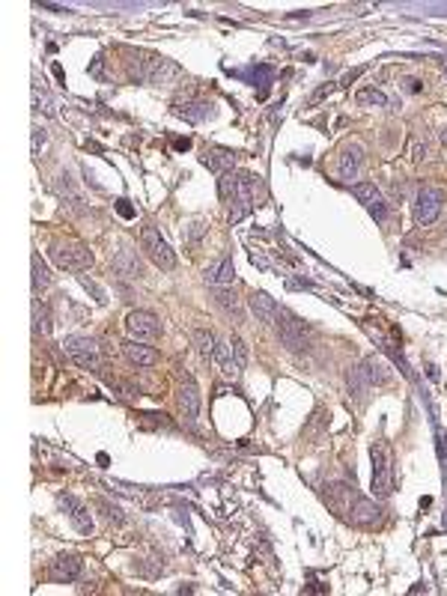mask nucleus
<instances>
[{"label": "nucleus", "mask_w": 447, "mask_h": 596, "mask_svg": "<svg viewBox=\"0 0 447 596\" xmlns=\"http://www.w3.org/2000/svg\"><path fill=\"white\" fill-rule=\"evenodd\" d=\"M117 209H120L123 218H135V209L128 206V200H120V203H117Z\"/></svg>", "instance_id": "36"}, {"label": "nucleus", "mask_w": 447, "mask_h": 596, "mask_svg": "<svg viewBox=\"0 0 447 596\" xmlns=\"http://www.w3.org/2000/svg\"><path fill=\"white\" fill-rule=\"evenodd\" d=\"M215 304L224 307L230 317H239V298L233 292H227V287H218L215 289Z\"/></svg>", "instance_id": "29"}, {"label": "nucleus", "mask_w": 447, "mask_h": 596, "mask_svg": "<svg viewBox=\"0 0 447 596\" xmlns=\"http://www.w3.org/2000/svg\"><path fill=\"white\" fill-rule=\"evenodd\" d=\"M370 215L376 221H385L388 218V206H385V200H376L373 206H370Z\"/></svg>", "instance_id": "33"}, {"label": "nucleus", "mask_w": 447, "mask_h": 596, "mask_svg": "<svg viewBox=\"0 0 447 596\" xmlns=\"http://www.w3.org/2000/svg\"><path fill=\"white\" fill-rule=\"evenodd\" d=\"M140 78L149 81L153 87H170L173 81L179 78V66L170 63V60H164V57H149L143 63V69H140Z\"/></svg>", "instance_id": "8"}, {"label": "nucleus", "mask_w": 447, "mask_h": 596, "mask_svg": "<svg viewBox=\"0 0 447 596\" xmlns=\"http://www.w3.org/2000/svg\"><path fill=\"white\" fill-rule=\"evenodd\" d=\"M349 519L361 528H373L382 522V510H379L376 501L364 498V495H352V504H349Z\"/></svg>", "instance_id": "11"}, {"label": "nucleus", "mask_w": 447, "mask_h": 596, "mask_svg": "<svg viewBox=\"0 0 447 596\" xmlns=\"http://www.w3.org/2000/svg\"><path fill=\"white\" fill-rule=\"evenodd\" d=\"M81 572H84V560H81L78 555H60V558L51 560V570H48V575L60 585L75 582V578H81Z\"/></svg>", "instance_id": "12"}, {"label": "nucleus", "mask_w": 447, "mask_h": 596, "mask_svg": "<svg viewBox=\"0 0 447 596\" xmlns=\"http://www.w3.org/2000/svg\"><path fill=\"white\" fill-rule=\"evenodd\" d=\"M361 370H364V376H367V382L370 385H385V382H391V370H388V364L382 361V358H376V355H370L367 361L361 364Z\"/></svg>", "instance_id": "20"}, {"label": "nucleus", "mask_w": 447, "mask_h": 596, "mask_svg": "<svg viewBox=\"0 0 447 596\" xmlns=\"http://www.w3.org/2000/svg\"><path fill=\"white\" fill-rule=\"evenodd\" d=\"M30 262H33V292L39 295L45 287H51V272H48V266L42 262V257H39V254H33V260H30Z\"/></svg>", "instance_id": "23"}, {"label": "nucleus", "mask_w": 447, "mask_h": 596, "mask_svg": "<svg viewBox=\"0 0 447 596\" xmlns=\"http://www.w3.org/2000/svg\"><path fill=\"white\" fill-rule=\"evenodd\" d=\"M140 242H143V251H146V257L153 260L158 269H164V272H173V269H176V254L170 251V245L164 242V236L158 233L155 227H143V236H140Z\"/></svg>", "instance_id": "3"}, {"label": "nucleus", "mask_w": 447, "mask_h": 596, "mask_svg": "<svg viewBox=\"0 0 447 596\" xmlns=\"http://www.w3.org/2000/svg\"><path fill=\"white\" fill-rule=\"evenodd\" d=\"M274 325H277V337H280V343H284L289 352H302V349H307V325L298 319L292 310H280Z\"/></svg>", "instance_id": "2"}, {"label": "nucleus", "mask_w": 447, "mask_h": 596, "mask_svg": "<svg viewBox=\"0 0 447 596\" xmlns=\"http://www.w3.org/2000/svg\"><path fill=\"white\" fill-rule=\"evenodd\" d=\"M370 388H373V385L367 382V376H364V370H361V367H352V370H349V394L355 396V400H364Z\"/></svg>", "instance_id": "26"}, {"label": "nucleus", "mask_w": 447, "mask_h": 596, "mask_svg": "<svg viewBox=\"0 0 447 596\" xmlns=\"http://www.w3.org/2000/svg\"><path fill=\"white\" fill-rule=\"evenodd\" d=\"M57 188H60V197H63V200H69V206H72L75 212H84V209H87V206H84V194H81V191L72 185V176H69V173L60 176Z\"/></svg>", "instance_id": "22"}, {"label": "nucleus", "mask_w": 447, "mask_h": 596, "mask_svg": "<svg viewBox=\"0 0 447 596\" xmlns=\"http://www.w3.org/2000/svg\"><path fill=\"white\" fill-rule=\"evenodd\" d=\"M113 272L117 274H125V277H140L143 274V269H140V260H138V254L135 251H120L117 257H113Z\"/></svg>", "instance_id": "21"}, {"label": "nucleus", "mask_w": 447, "mask_h": 596, "mask_svg": "<svg viewBox=\"0 0 447 596\" xmlns=\"http://www.w3.org/2000/svg\"><path fill=\"white\" fill-rule=\"evenodd\" d=\"M188 146H191V140H188V138H185V140H176V149H188Z\"/></svg>", "instance_id": "37"}, {"label": "nucleus", "mask_w": 447, "mask_h": 596, "mask_svg": "<svg viewBox=\"0 0 447 596\" xmlns=\"http://www.w3.org/2000/svg\"><path fill=\"white\" fill-rule=\"evenodd\" d=\"M361 161H364V149L361 143H346L340 149V158H337V176L346 179V182H352L361 170Z\"/></svg>", "instance_id": "13"}, {"label": "nucleus", "mask_w": 447, "mask_h": 596, "mask_svg": "<svg viewBox=\"0 0 447 596\" xmlns=\"http://www.w3.org/2000/svg\"><path fill=\"white\" fill-rule=\"evenodd\" d=\"M441 203H444V194L438 188H418L415 194V224L418 227H429V224H436L438 221V215H441Z\"/></svg>", "instance_id": "5"}, {"label": "nucleus", "mask_w": 447, "mask_h": 596, "mask_svg": "<svg viewBox=\"0 0 447 596\" xmlns=\"http://www.w3.org/2000/svg\"><path fill=\"white\" fill-rule=\"evenodd\" d=\"M194 343H197V349H200L203 358H212L215 349H218V337H215L209 328H194Z\"/></svg>", "instance_id": "24"}, {"label": "nucleus", "mask_w": 447, "mask_h": 596, "mask_svg": "<svg viewBox=\"0 0 447 596\" xmlns=\"http://www.w3.org/2000/svg\"><path fill=\"white\" fill-rule=\"evenodd\" d=\"M355 102H358L361 108H385V105H388V96H385L382 90H373V87H367V90H358Z\"/></svg>", "instance_id": "27"}, {"label": "nucleus", "mask_w": 447, "mask_h": 596, "mask_svg": "<svg viewBox=\"0 0 447 596\" xmlns=\"http://www.w3.org/2000/svg\"><path fill=\"white\" fill-rule=\"evenodd\" d=\"M215 364H218V370L227 376V379H239V364H236V358H233V346H230V340H221L218 343V349H215Z\"/></svg>", "instance_id": "19"}, {"label": "nucleus", "mask_w": 447, "mask_h": 596, "mask_svg": "<svg viewBox=\"0 0 447 596\" xmlns=\"http://www.w3.org/2000/svg\"><path fill=\"white\" fill-rule=\"evenodd\" d=\"M123 355H125L128 364H135V367H155L158 364V352L153 349V346H143L140 340H125Z\"/></svg>", "instance_id": "16"}, {"label": "nucleus", "mask_w": 447, "mask_h": 596, "mask_svg": "<svg viewBox=\"0 0 447 596\" xmlns=\"http://www.w3.org/2000/svg\"><path fill=\"white\" fill-rule=\"evenodd\" d=\"M173 113H176V117H182V120H188V123H203V120H209L215 113V108H212V102H185V105L176 102Z\"/></svg>", "instance_id": "18"}, {"label": "nucleus", "mask_w": 447, "mask_h": 596, "mask_svg": "<svg viewBox=\"0 0 447 596\" xmlns=\"http://www.w3.org/2000/svg\"><path fill=\"white\" fill-rule=\"evenodd\" d=\"M352 194H355V200L364 203V206H373L376 200H382V194H379V188L373 185V182H355L352 185Z\"/></svg>", "instance_id": "25"}, {"label": "nucleus", "mask_w": 447, "mask_h": 596, "mask_svg": "<svg viewBox=\"0 0 447 596\" xmlns=\"http://www.w3.org/2000/svg\"><path fill=\"white\" fill-rule=\"evenodd\" d=\"M247 304H251V313H254V317H257L262 325H274V322H277L280 307H277V302H274L269 292H254L251 298H247Z\"/></svg>", "instance_id": "15"}, {"label": "nucleus", "mask_w": 447, "mask_h": 596, "mask_svg": "<svg viewBox=\"0 0 447 596\" xmlns=\"http://www.w3.org/2000/svg\"><path fill=\"white\" fill-rule=\"evenodd\" d=\"M98 507L105 510V516H108V519H113V522H123V510H120V507H111V504H105V501L98 504Z\"/></svg>", "instance_id": "34"}, {"label": "nucleus", "mask_w": 447, "mask_h": 596, "mask_svg": "<svg viewBox=\"0 0 447 596\" xmlns=\"http://www.w3.org/2000/svg\"><path fill=\"white\" fill-rule=\"evenodd\" d=\"M441 138H444V140H447V128H444V135H441Z\"/></svg>", "instance_id": "38"}, {"label": "nucleus", "mask_w": 447, "mask_h": 596, "mask_svg": "<svg viewBox=\"0 0 447 596\" xmlns=\"http://www.w3.org/2000/svg\"><path fill=\"white\" fill-rule=\"evenodd\" d=\"M60 507H63L66 516H69V522L75 525L78 534H84V537L93 534V516H90V510L84 507V501H78L75 495H60Z\"/></svg>", "instance_id": "10"}, {"label": "nucleus", "mask_w": 447, "mask_h": 596, "mask_svg": "<svg viewBox=\"0 0 447 596\" xmlns=\"http://www.w3.org/2000/svg\"><path fill=\"white\" fill-rule=\"evenodd\" d=\"M48 254L66 272H87L93 266V251L84 242H54Z\"/></svg>", "instance_id": "1"}, {"label": "nucleus", "mask_w": 447, "mask_h": 596, "mask_svg": "<svg viewBox=\"0 0 447 596\" xmlns=\"http://www.w3.org/2000/svg\"><path fill=\"white\" fill-rule=\"evenodd\" d=\"M45 140H48V135H45V128H39V125H33V155H39V153H42V146H45Z\"/></svg>", "instance_id": "32"}, {"label": "nucleus", "mask_w": 447, "mask_h": 596, "mask_svg": "<svg viewBox=\"0 0 447 596\" xmlns=\"http://www.w3.org/2000/svg\"><path fill=\"white\" fill-rule=\"evenodd\" d=\"M203 280H206L212 289H218V287H233V280H236V266H233V260L224 257V260H218V262H212V266H206Z\"/></svg>", "instance_id": "14"}, {"label": "nucleus", "mask_w": 447, "mask_h": 596, "mask_svg": "<svg viewBox=\"0 0 447 596\" xmlns=\"http://www.w3.org/2000/svg\"><path fill=\"white\" fill-rule=\"evenodd\" d=\"M444 75H447V66H444Z\"/></svg>", "instance_id": "39"}, {"label": "nucleus", "mask_w": 447, "mask_h": 596, "mask_svg": "<svg viewBox=\"0 0 447 596\" xmlns=\"http://www.w3.org/2000/svg\"><path fill=\"white\" fill-rule=\"evenodd\" d=\"M125 331H128V337L131 340H155L161 334V322L155 313H149V310H131L128 317H125Z\"/></svg>", "instance_id": "7"}, {"label": "nucleus", "mask_w": 447, "mask_h": 596, "mask_svg": "<svg viewBox=\"0 0 447 596\" xmlns=\"http://www.w3.org/2000/svg\"><path fill=\"white\" fill-rule=\"evenodd\" d=\"M409 153H411V161H423L426 153H429V146L421 138H415V140H411V146H409Z\"/></svg>", "instance_id": "31"}, {"label": "nucleus", "mask_w": 447, "mask_h": 596, "mask_svg": "<svg viewBox=\"0 0 447 596\" xmlns=\"http://www.w3.org/2000/svg\"><path fill=\"white\" fill-rule=\"evenodd\" d=\"M200 161L206 164L209 170H215V173L221 176V173H230V170H233L236 153H233V149H218V146H215V149H206V153L200 155Z\"/></svg>", "instance_id": "17"}, {"label": "nucleus", "mask_w": 447, "mask_h": 596, "mask_svg": "<svg viewBox=\"0 0 447 596\" xmlns=\"http://www.w3.org/2000/svg\"><path fill=\"white\" fill-rule=\"evenodd\" d=\"M230 346H233V358H236V364H239V370H245V367H247V346H245L239 337L230 340Z\"/></svg>", "instance_id": "30"}, {"label": "nucleus", "mask_w": 447, "mask_h": 596, "mask_svg": "<svg viewBox=\"0 0 447 596\" xmlns=\"http://www.w3.org/2000/svg\"><path fill=\"white\" fill-rule=\"evenodd\" d=\"M63 349H66V355H69V358L78 364V367H84V370H98V346H96V340L72 334V337L63 340Z\"/></svg>", "instance_id": "6"}, {"label": "nucleus", "mask_w": 447, "mask_h": 596, "mask_svg": "<svg viewBox=\"0 0 447 596\" xmlns=\"http://www.w3.org/2000/svg\"><path fill=\"white\" fill-rule=\"evenodd\" d=\"M370 456H373V495L376 498H388L394 492V471H391L388 451L382 444H373Z\"/></svg>", "instance_id": "4"}, {"label": "nucleus", "mask_w": 447, "mask_h": 596, "mask_svg": "<svg viewBox=\"0 0 447 596\" xmlns=\"http://www.w3.org/2000/svg\"><path fill=\"white\" fill-rule=\"evenodd\" d=\"M176 400H179L182 421H185L188 426H197V415H200V391H197V382H194L191 376H185V379L179 382Z\"/></svg>", "instance_id": "9"}, {"label": "nucleus", "mask_w": 447, "mask_h": 596, "mask_svg": "<svg viewBox=\"0 0 447 596\" xmlns=\"http://www.w3.org/2000/svg\"><path fill=\"white\" fill-rule=\"evenodd\" d=\"M81 284H84V289H87V292H93V295H96V302H105V292L98 289V287L93 284V280H87V277H81Z\"/></svg>", "instance_id": "35"}, {"label": "nucleus", "mask_w": 447, "mask_h": 596, "mask_svg": "<svg viewBox=\"0 0 447 596\" xmlns=\"http://www.w3.org/2000/svg\"><path fill=\"white\" fill-rule=\"evenodd\" d=\"M236 188H239V173H221L218 176V191H221V200H236Z\"/></svg>", "instance_id": "28"}]
</instances>
